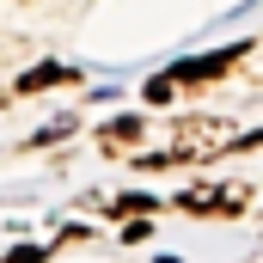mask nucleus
Instances as JSON below:
<instances>
[{"label": "nucleus", "instance_id": "f257e3e1", "mask_svg": "<svg viewBox=\"0 0 263 263\" xmlns=\"http://www.w3.org/2000/svg\"><path fill=\"white\" fill-rule=\"evenodd\" d=\"M239 135H233V123H220V117H184L178 123V135H172V147L165 153H141L135 165H178V159H202V153H220V147H233Z\"/></svg>", "mask_w": 263, "mask_h": 263}, {"label": "nucleus", "instance_id": "f03ea898", "mask_svg": "<svg viewBox=\"0 0 263 263\" xmlns=\"http://www.w3.org/2000/svg\"><path fill=\"white\" fill-rule=\"evenodd\" d=\"M178 208H190V214H233V208H245V190H208V184H190Z\"/></svg>", "mask_w": 263, "mask_h": 263}, {"label": "nucleus", "instance_id": "7ed1b4c3", "mask_svg": "<svg viewBox=\"0 0 263 263\" xmlns=\"http://www.w3.org/2000/svg\"><path fill=\"white\" fill-rule=\"evenodd\" d=\"M239 55H245V49L233 43V49H220V55H202V62H178L172 73H165V80H172V86H196V80H214V73H227V67L239 62Z\"/></svg>", "mask_w": 263, "mask_h": 263}, {"label": "nucleus", "instance_id": "20e7f679", "mask_svg": "<svg viewBox=\"0 0 263 263\" xmlns=\"http://www.w3.org/2000/svg\"><path fill=\"white\" fill-rule=\"evenodd\" d=\"M62 80H73L67 67H31V73L18 80V92H43V86H62Z\"/></svg>", "mask_w": 263, "mask_h": 263}, {"label": "nucleus", "instance_id": "39448f33", "mask_svg": "<svg viewBox=\"0 0 263 263\" xmlns=\"http://www.w3.org/2000/svg\"><path fill=\"white\" fill-rule=\"evenodd\" d=\"M129 141H141V117H123L104 129V147H129Z\"/></svg>", "mask_w": 263, "mask_h": 263}, {"label": "nucleus", "instance_id": "423d86ee", "mask_svg": "<svg viewBox=\"0 0 263 263\" xmlns=\"http://www.w3.org/2000/svg\"><path fill=\"white\" fill-rule=\"evenodd\" d=\"M117 208H123V214H147V208H159V202H153V196H123Z\"/></svg>", "mask_w": 263, "mask_h": 263}, {"label": "nucleus", "instance_id": "0eeeda50", "mask_svg": "<svg viewBox=\"0 0 263 263\" xmlns=\"http://www.w3.org/2000/svg\"><path fill=\"white\" fill-rule=\"evenodd\" d=\"M6 263H43V251L37 245H18V251H6Z\"/></svg>", "mask_w": 263, "mask_h": 263}]
</instances>
